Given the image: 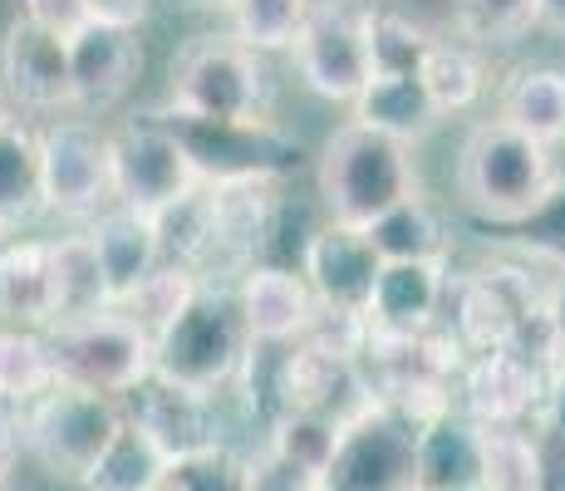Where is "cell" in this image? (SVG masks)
I'll list each match as a JSON object with an SVG mask.
<instances>
[{"label":"cell","mask_w":565,"mask_h":491,"mask_svg":"<svg viewBox=\"0 0 565 491\" xmlns=\"http://www.w3.org/2000/svg\"><path fill=\"white\" fill-rule=\"evenodd\" d=\"M246 344L252 334L242 324L232 286L198 280L188 305L153 334V378L198 393H222L242 369Z\"/></svg>","instance_id":"obj_1"},{"label":"cell","mask_w":565,"mask_h":491,"mask_svg":"<svg viewBox=\"0 0 565 491\" xmlns=\"http://www.w3.org/2000/svg\"><path fill=\"white\" fill-rule=\"evenodd\" d=\"M556 178L561 172L551 162V148H541L536 138L516 134V128H507L502 118L477 124L462 143L458 192L482 222L512 226L521 216H531Z\"/></svg>","instance_id":"obj_2"},{"label":"cell","mask_w":565,"mask_h":491,"mask_svg":"<svg viewBox=\"0 0 565 491\" xmlns=\"http://www.w3.org/2000/svg\"><path fill=\"white\" fill-rule=\"evenodd\" d=\"M320 196L330 206V222L369 226L388 206L418 196V172H413L408 143L388 134H374L364 124H344L324 143L320 158Z\"/></svg>","instance_id":"obj_3"},{"label":"cell","mask_w":565,"mask_h":491,"mask_svg":"<svg viewBox=\"0 0 565 491\" xmlns=\"http://www.w3.org/2000/svg\"><path fill=\"white\" fill-rule=\"evenodd\" d=\"M45 344L54 384L118 398V393H134L143 378H153V334L138 320H128L118 305L45 324Z\"/></svg>","instance_id":"obj_4"},{"label":"cell","mask_w":565,"mask_h":491,"mask_svg":"<svg viewBox=\"0 0 565 491\" xmlns=\"http://www.w3.org/2000/svg\"><path fill=\"white\" fill-rule=\"evenodd\" d=\"M168 134L182 143L202 188L222 182H276L300 162V143L270 118H202L182 108H158Z\"/></svg>","instance_id":"obj_5"},{"label":"cell","mask_w":565,"mask_h":491,"mask_svg":"<svg viewBox=\"0 0 565 491\" xmlns=\"http://www.w3.org/2000/svg\"><path fill=\"white\" fill-rule=\"evenodd\" d=\"M118 423H124V408H118L108 393L50 384L35 403H25L20 442L30 447V457H35L50 477L84 482V472H89L94 457L104 452V442L114 438Z\"/></svg>","instance_id":"obj_6"},{"label":"cell","mask_w":565,"mask_h":491,"mask_svg":"<svg viewBox=\"0 0 565 491\" xmlns=\"http://www.w3.org/2000/svg\"><path fill=\"white\" fill-rule=\"evenodd\" d=\"M369 20L374 0H310L306 25L290 40L300 79L330 104H354V94L374 79Z\"/></svg>","instance_id":"obj_7"},{"label":"cell","mask_w":565,"mask_h":491,"mask_svg":"<svg viewBox=\"0 0 565 491\" xmlns=\"http://www.w3.org/2000/svg\"><path fill=\"white\" fill-rule=\"evenodd\" d=\"M168 108L202 118H260L266 108V70L260 54L232 35L192 40L172 60V98Z\"/></svg>","instance_id":"obj_8"},{"label":"cell","mask_w":565,"mask_h":491,"mask_svg":"<svg viewBox=\"0 0 565 491\" xmlns=\"http://www.w3.org/2000/svg\"><path fill=\"white\" fill-rule=\"evenodd\" d=\"M192 188H198V172L158 114H138L108 134V192L118 206L153 216Z\"/></svg>","instance_id":"obj_9"},{"label":"cell","mask_w":565,"mask_h":491,"mask_svg":"<svg viewBox=\"0 0 565 491\" xmlns=\"http://www.w3.org/2000/svg\"><path fill=\"white\" fill-rule=\"evenodd\" d=\"M413 438L418 423L379 403L340 433L320 491H413Z\"/></svg>","instance_id":"obj_10"},{"label":"cell","mask_w":565,"mask_h":491,"mask_svg":"<svg viewBox=\"0 0 565 491\" xmlns=\"http://www.w3.org/2000/svg\"><path fill=\"white\" fill-rule=\"evenodd\" d=\"M40 196L45 212L89 216L108 202V134L89 118H54L40 128Z\"/></svg>","instance_id":"obj_11"},{"label":"cell","mask_w":565,"mask_h":491,"mask_svg":"<svg viewBox=\"0 0 565 491\" xmlns=\"http://www.w3.org/2000/svg\"><path fill=\"white\" fill-rule=\"evenodd\" d=\"M448 295H452V340L467 354L507 349L516 324L541 305V286L531 280V270H516V266L477 270V276L458 280V286L448 280Z\"/></svg>","instance_id":"obj_12"},{"label":"cell","mask_w":565,"mask_h":491,"mask_svg":"<svg viewBox=\"0 0 565 491\" xmlns=\"http://www.w3.org/2000/svg\"><path fill=\"white\" fill-rule=\"evenodd\" d=\"M286 408H310L320 418L340 423H360L369 408H379V388L369 378L364 359L350 354H330V349H315L306 340H296L286 349Z\"/></svg>","instance_id":"obj_13"},{"label":"cell","mask_w":565,"mask_h":491,"mask_svg":"<svg viewBox=\"0 0 565 491\" xmlns=\"http://www.w3.org/2000/svg\"><path fill=\"white\" fill-rule=\"evenodd\" d=\"M541 388H546V369L521 359L516 349H487V354H467L452 384V403L482 428H507V423H526L541 408Z\"/></svg>","instance_id":"obj_14"},{"label":"cell","mask_w":565,"mask_h":491,"mask_svg":"<svg viewBox=\"0 0 565 491\" xmlns=\"http://www.w3.org/2000/svg\"><path fill=\"white\" fill-rule=\"evenodd\" d=\"M379 250L369 242L364 226H344V222H324L310 236L300 276L315 295L320 310H344V314H364L369 310V290L379 276Z\"/></svg>","instance_id":"obj_15"},{"label":"cell","mask_w":565,"mask_h":491,"mask_svg":"<svg viewBox=\"0 0 565 491\" xmlns=\"http://www.w3.org/2000/svg\"><path fill=\"white\" fill-rule=\"evenodd\" d=\"M128 418L158 442L168 467L226 442L216 393L178 388V384H162V378H143V384L134 388V413H128Z\"/></svg>","instance_id":"obj_16"},{"label":"cell","mask_w":565,"mask_h":491,"mask_svg":"<svg viewBox=\"0 0 565 491\" xmlns=\"http://www.w3.org/2000/svg\"><path fill=\"white\" fill-rule=\"evenodd\" d=\"M70 84L74 108H108L134 89L138 70H143V50H138L134 25H114V20H84L70 40Z\"/></svg>","instance_id":"obj_17"},{"label":"cell","mask_w":565,"mask_h":491,"mask_svg":"<svg viewBox=\"0 0 565 491\" xmlns=\"http://www.w3.org/2000/svg\"><path fill=\"white\" fill-rule=\"evenodd\" d=\"M0 79L6 94L30 114H64L74 108V84H70V45L50 30L15 20L0 40Z\"/></svg>","instance_id":"obj_18"},{"label":"cell","mask_w":565,"mask_h":491,"mask_svg":"<svg viewBox=\"0 0 565 491\" xmlns=\"http://www.w3.org/2000/svg\"><path fill=\"white\" fill-rule=\"evenodd\" d=\"M448 305V260H384L369 290L364 324L369 334H423L438 324Z\"/></svg>","instance_id":"obj_19"},{"label":"cell","mask_w":565,"mask_h":491,"mask_svg":"<svg viewBox=\"0 0 565 491\" xmlns=\"http://www.w3.org/2000/svg\"><path fill=\"white\" fill-rule=\"evenodd\" d=\"M236 310L256 344H296L315 320V295L300 270L280 266H246L236 276Z\"/></svg>","instance_id":"obj_20"},{"label":"cell","mask_w":565,"mask_h":491,"mask_svg":"<svg viewBox=\"0 0 565 491\" xmlns=\"http://www.w3.org/2000/svg\"><path fill=\"white\" fill-rule=\"evenodd\" d=\"M482 482V423L452 408L418 423L413 438V491H477Z\"/></svg>","instance_id":"obj_21"},{"label":"cell","mask_w":565,"mask_h":491,"mask_svg":"<svg viewBox=\"0 0 565 491\" xmlns=\"http://www.w3.org/2000/svg\"><path fill=\"white\" fill-rule=\"evenodd\" d=\"M212 192V256H206L202 280L212 270H246V260L266 246L276 226V182H222Z\"/></svg>","instance_id":"obj_22"},{"label":"cell","mask_w":565,"mask_h":491,"mask_svg":"<svg viewBox=\"0 0 565 491\" xmlns=\"http://www.w3.org/2000/svg\"><path fill=\"white\" fill-rule=\"evenodd\" d=\"M89 242H94V256H99V266H104L114 305L124 300L128 290H138L162 266L153 216L134 212V206H108L99 222L89 226Z\"/></svg>","instance_id":"obj_23"},{"label":"cell","mask_w":565,"mask_h":491,"mask_svg":"<svg viewBox=\"0 0 565 491\" xmlns=\"http://www.w3.org/2000/svg\"><path fill=\"white\" fill-rule=\"evenodd\" d=\"M350 108H354V124L398 138V143H408V148L443 124L438 104L423 89L418 74H374V79L354 94Z\"/></svg>","instance_id":"obj_24"},{"label":"cell","mask_w":565,"mask_h":491,"mask_svg":"<svg viewBox=\"0 0 565 491\" xmlns=\"http://www.w3.org/2000/svg\"><path fill=\"white\" fill-rule=\"evenodd\" d=\"M0 324H15V330H45V324H54L50 242L0 246Z\"/></svg>","instance_id":"obj_25"},{"label":"cell","mask_w":565,"mask_h":491,"mask_svg":"<svg viewBox=\"0 0 565 491\" xmlns=\"http://www.w3.org/2000/svg\"><path fill=\"white\" fill-rule=\"evenodd\" d=\"M497 118L516 134L536 138L541 148L565 143V70H516L502 84L497 98Z\"/></svg>","instance_id":"obj_26"},{"label":"cell","mask_w":565,"mask_h":491,"mask_svg":"<svg viewBox=\"0 0 565 491\" xmlns=\"http://www.w3.org/2000/svg\"><path fill=\"white\" fill-rule=\"evenodd\" d=\"M45 212L40 196V128L25 118H0V232Z\"/></svg>","instance_id":"obj_27"},{"label":"cell","mask_w":565,"mask_h":491,"mask_svg":"<svg viewBox=\"0 0 565 491\" xmlns=\"http://www.w3.org/2000/svg\"><path fill=\"white\" fill-rule=\"evenodd\" d=\"M162 472H168V457H162L158 442L124 413V423H118L114 438L104 442V452L94 457V467L84 472L79 487L84 491H153Z\"/></svg>","instance_id":"obj_28"},{"label":"cell","mask_w":565,"mask_h":491,"mask_svg":"<svg viewBox=\"0 0 565 491\" xmlns=\"http://www.w3.org/2000/svg\"><path fill=\"white\" fill-rule=\"evenodd\" d=\"M50 280H54V320H74V314H94L104 305H114L89 232L50 242Z\"/></svg>","instance_id":"obj_29"},{"label":"cell","mask_w":565,"mask_h":491,"mask_svg":"<svg viewBox=\"0 0 565 491\" xmlns=\"http://www.w3.org/2000/svg\"><path fill=\"white\" fill-rule=\"evenodd\" d=\"M546 487V447L526 423L482 428V482L477 491H541Z\"/></svg>","instance_id":"obj_30"},{"label":"cell","mask_w":565,"mask_h":491,"mask_svg":"<svg viewBox=\"0 0 565 491\" xmlns=\"http://www.w3.org/2000/svg\"><path fill=\"white\" fill-rule=\"evenodd\" d=\"M153 232H158V250L168 266H182L202 280L206 256H212V192L192 188L188 196L168 202L162 212H153Z\"/></svg>","instance_id":"obj_31"},{"label":"cell","mask_w":565,"mask_h":491,"mask_svg":"<svg viewBox=\"0 0 565 491\" xmlns=\"http://www.w3.org/2000/svg\"><path fill=\"white\" fill-rule=\"evenodd\" d=\"M369 242H374L379 260H448V236H443L438 216L423 196L388 206L384 216L364 226Z\"/></svg>","instance_id":"obj_32"},{"label":"cell","mask_w":565,"mask_h":491,"mask_svg":"<svg viewBox=\"0 0 565 491\" xmlns=\"http://www.w3.org/2000/svg\"><path fill=\"white\" fill-rule=\"evenodd\" d=\"M418 79H423V89L433 94V104H438L443 118L472 108L487 89L482 60H477V50L462 45V40H433L428 60L418 64Z\"/></svg>","instance_id":"obj_33"},{"label":"cell","mask_w":565,"mask_h":491,"mask_svg":"<svg viewBox=\"0 0 565 491\" xmlns=\"http://www.w3.org/2000/svg\"><path fill=\"white\" fill-rule=\"evenodd\" d=\"M50 384H54V364H50L45 334L0 324V403L25 408V403H35Z\"/></svg>","instance_id":"obj_34"},{"label":"cell","mask_w":565,"mask_h":491,"mask_svg":"<svg viewBox=\"0 0 565 491\" xmlns=\"http://www.w3.org/2000/svg\"><path fill=\"white\" fill-rule=\"evenodd\" d=\"M340 433H344L340 423L320 418V413H310V408H280L276 418L266 423V447L280 452L286 462H296L300 472L320 477L324 467H330Z\"/></svg>","instance_id":"obj_35"},{"label":"cell","mask_w":565,"mask_h":491,"mask_svg":"<svg viewBox=\"0 0 565 491\" xmlns=\"http://www.w3.org/2000/svg\"><path fill=\"white\" fill-rule=\"evenodd\" d=\"M226 15H232V40H242L256 54H270L290 50L296 30L310 15V0H226Z\"/></svg>","instance_id":"obj_36"},{"label":"cell","mask_w":565,"mask_h":491,"mask_svg":"<svg viewBox=\"0 0 565 491\" xmlns=\"http://www.w3.org/2000/svg\"><path fill=\"white\" fill-rule=\"evenodd\" d=\"M531 25H536V0H452V30L472 50L512 45Z\"/></svg>","instance_id":"obj_37"},{"label":"cell","mask_w":565,"mask_h":491,"mask_svg":"<svg viewBox=\"0 0 565 491\" xmlns=\"http://www.w3.org/2000/svg\"><path fill=\"white\" fill-rule=\"evenodd\" d=\"M369 50H374V74H418V64L428 60V50H433V35L418 25V20L374 6Z\"/></svg>","instance_id":"obj_38"},{"label":"cell","mask_w":565,"mask_h":491,"mask_svg":"<svg viewBox=\"0 0 565 491\" xmlns=\"http://www.w3.org/2000/svg\"><path fill=\"white\" fill-rule=\"evenodd\" d=\"M192 290H198V276H192V270H182V266H168V260H162V266L143 280V286L128 290L124 300H118V310H124L128 320L143 324L148 334H158L162 324H168L172 314H178L182 305H188V295H192Z\"/></svg>","instance_id":"obj_39"},{"label":"cell","mask_w":565,"mask_h":491,"mask_svg":"<svg viewBox=\"0 0 565 491\" xmlns=\"http://www.w3.org/2000/svg\"><path fill=\"white\" fill-rule=\"evenodd\" d=\"M172 477H178L182 491H246V457L222 442L172 462Z\"/></svg>","instance_id":"obj_40"},{"label":"cell","mask_w":565,"mask_h":491,"mask_svg":"<svg viewBox=\"0 0 565 491\" xmlns=\"http://www.w3.org/2000/svg\"><path fill=\"white\" fill-rule=\"evenodd\" d=\"M512 232L526 250L565 266V178L551 182V192L541 196V206L531 216H521V222H512Z\"/></svg>","instance_id":"obj_41"},{"label":"cell","mask_w":565,"mask_h":491,"mask_svg":"<svg viewBox=\"0 0 565 491\" xmlns=\"http://www.w3.org/2000/svg\"><path fill=\"white\" fill-rule=\"evenodd\" d=\"M246 491H320V477L300 472L296 462L260 442L256 452H246Z\"/></svg>","instance_id":"obj_42"},{"label":"cell","mask_w":565,"mask_h":491,"mask_svg":"<svg viewBox=\"0 0 565 491\" xmlns=\"http://www.w3.org/2000/svg\"><path fill=\"white\" fill-rule=\"evenodd\" d=\"M20 20H30V25L50 30V35L70 40L74 30L89 20V0H20Z\"/></svg>","instance_id":"obj_43"},{"label":"cell","mask_w":565,"mask_h":491,"mask_svg":"<svg viewBox=\"0 0 565 491\" xmlns=\"http://www.w3.org/2000/svg\"><path fill=\"white\" fill-rule=\"evenodd\" d=\"M541 433H551L556 442H565V359L546 369V388H541V408H536Z\"/></svg>","instance_id":"obj_44"},{"label":"cell","mask_w":565,"mask_h":491,"mask_svg":"<svg viewBox=\"0 0 565 491\" xmlns=\"http://www.w3.org/2000/svg\"><path fill=\"white\" fill-rule=\"evenodd\" d=\"M541 314H546L551 349H556V359H565V270H561V280L541 286Z\"/></svg>","instance_id":"obj_45"},{"label":"cell","mask_w":565,"mask_h":491,"mask_svg":"<svg viewBox=\"0 0 565 491\" xmlns=\"http://www.w3.org/2000/svg\"><path fill=\"white\" fill-rule=\"evenodd\" d=\"M153 0H89V15L94 20H114V25H143Z\"/></svg>","instance_id":"obj_46"},{"label":"cell","mask_w":565,"mask_h":491,"mask_svg":"<svg viewBox=\"0 0 565 491\" xmlns=\"http://www.w3.org/2000/svg\"><path fill=\"white\" fill-rule=\"evenodd\" d=\"M15 452H20V418L10 413V403H0V477L10 472Z\"/></svg>","instance_id":"obj_47"},{"label":"cell","mask_w":565,"mask_h":491,"mask_svg":"<svg viewBox=\"0 0 565 491\" xmlns=\"http://www.w3.org/2000/svg\"><path fill=\"white\" fill-rule=\"evenodd\" d=\"M536 25L565 35V0H536Z\"/></svg>","instance_id":"obj_48"},{"label":"cell","mask_w":565,"mask_h":491,"mask_svg":"<svg viewBox=\"0 0 565 491\" xmlns=\"http://www.w3.org/2000/svg\"><path fill=\"white\" fill-rule=\"evenodd\" d=\"M153 491H182V487H178V477H172V467L158 477V487H153Z\"/></svg>","instance_id":"obj_49"},{"label":"cell","mask_w":565,"mask_h":491,"mask_svg":"<svg viewBox=\"0 0 565 491\" xmlns=\"http://www.w3.org/2000/svg\"><path fill=\"white\" fill-rule=\"evenodd\" d=\"M188 6H198V10H226V0H188Z\"/></svg>","instance_id":"obj_50"},{"label":"cell","mask_w":565,"mask_h":491,"mask_svg":"<svg viewBox=\"0 0 565 491\" xmlns=\"http://www.w3.org/2000/svg\"><path fill=\"white\" fill-rule=\"evenodd\" d=\"M0 491H15V487H10V477H0Z\"/></svg>","instance_id":"obj_51"},{"label":"cell","mask_w":565,"mask_h":491,"mask_svg":"<svg viewBox=\"0 0 565 491\" xmlns=\"http://www.w3.org/2000/svg\"><path fill=\"white\" fill-rule=\"evenodd\" d=\"M0 118H6V108H0Z\"/></svg>","instance_id":"obj_52"},{"label":"cell","mask_w":565,"mask_h":491,"mask_svg":"<svg viewBox=\"0 0 565 491\" xmlns=\"http://www.w3.org/2000/svg\"><path fill=\"white\" fill-rule=\"evenodd\" d=\"M0 236H6V232H0Z\"/></svg>","instance_id":"obj_53"}]
</instances>
